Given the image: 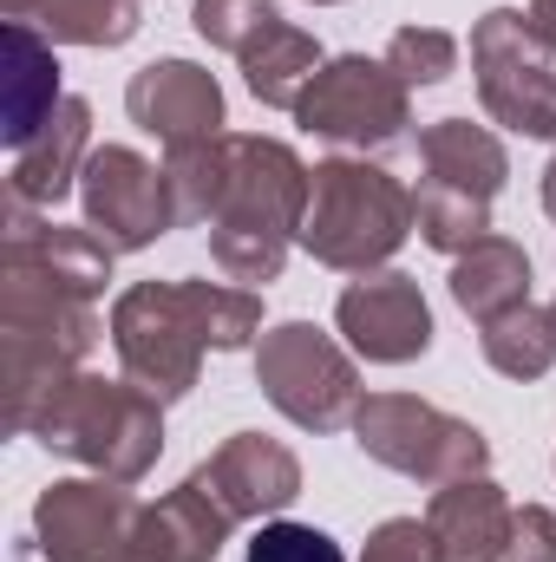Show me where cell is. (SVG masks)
<instances>
[{"label":"cell","mask_w":556,"mask_h":562,"mask_svg":"<svg viewBox=\"0 0 556 562\" xmlns=\"http://www.w3.org/2000/svg\"><path fill=\"white\" fill-rule=\"evenodd\" d=\"M99 314L86 294L59 288L26 262H0V367H7V431H33L53 393L92 360Z\"/></svg>","instance_id":"obj_1"},{"label":"cell","mask_w":556,"mask_h":562,"mask_svg":"<svg viewBox=\"0 0 556 562\" xmlns=\"http://www.w3.org/2000/svg\"><path fill=\"white\" fill-rule=\"evenodd\" d=\"M308 210V164L281 138L230 132V183L210 216V262L243 288H269L301 236Z\"/></svg>","instance_id":"obj_2"},{"label":"cell","mask_w":556,"mask_h":562,"mask_svg":"<svg viewBox=\"0 0 556 562\" xmlns=\"http://www.w3.org/2000/svg\"><path fill=\"white\" fill-rule=\"evenodd\" d=\"M413 190L367 164V157H327L308 170V210H301V249L321 269L341 276H374L380 262L400 256V243L413 236Z\"/></svg>","instance_id":"obj_3"},{"label":"cell","mask_w":556,"mask_h":562,"mask_svg":"<svg viewBox=\"0 0 556 562\" xmlns=\"http://www.w3.org/2000/svg\"><path fill=\"white\" fill-rule=\"evenodd\" d=\"M26 438H40L46 451L79 458L92 477H119L138 484L164 451V406L132 386V380H99V373H73L53 406L33 419Z\"/></svg>","instance_id":"obj_4"},{"label":"cell","mask_w":556,"mask_h":562,"mask_svg":"<svg viewBox=\"0 0 556 562\" xmlns=\"http://www.w3.org/2000/svg\"><path fill=\"white\" fill-rule=\"evenodd\" d=\"M354 445L374 464H387L413 484H432V491L458 484V477H478L491 464V438L478 425L452 419V413H438L432 400H413V393H367L354 406Z\"/></svg>","instance_id":"obj_5"},{"label":"cell","mask_w":556,"mask_h":562,"mask_svg":"<svg viewBox=\"0 0 556 562\" xmlns=\"http://www.w3.org/2000/svg\"><path fill=\"white\" fill-rule=\"evenodd\" d=\"M256 386H263V400L281 419L301 425V431H341V425H354V406H360L354 360L314 321L263 327V340H256Z\"/></svg>","instance_id":"obj_6"},{"label":"cell","mask_w":556,"mask_h":562,"mask_svg":"<svg viewBox=\"0 0 556 562\" xmlns=\"http://www.w3.org/2000/svg\"><path fill=\"white\" fill-rule=\"evenodd\" d=\"M112 347H119V367L125 380L144 386L157 406L184 400L203 373V321L190 307V288L184 281H138L119 294L112 307Z\"/></svg>","instance_id":"obj_7"},{"label":"cell","mask_w":556,"mask_h":562,"mask_svg":"<svg viewBox=\"0 0 556 562\" xmlns=\"http://www.w3.org/2000/svg\"><path fill=\"white\" fill-rule=\"evenodd\" d=\"M471 79L491 125L556 144V53L531 33L518 7H491L471 26Z\"/></svg>","instance_id":"obj_8"},{"label":"cell","mask_w":556,"mask_h":562,"mask_svg":"<svg viewBox=\"0 0 556 562\" xmlns=\"http://www.w3.org/2000/svg\"><path fill=\"white\" fill-rule=\"evenodd\" d=\"M294 125H301L308 138L341 144V150L367 157V150H380V144L407 138V125H413V92L393 79L387 59L341 53V59H327V66L314 72V86L301 92Z\"/></svg>","instance_id":"obj_9"},{"label":"cell","mask_w":556,"mask_h":562,"mask_svg":"<svg viewBox=\"0 0 556 562\" xmlns=\"http://www.w3.org/2000/svg\"><path fill=\"white\" fill-rule=\"evenodd\" d=\"M144 510L119 477H66L33 504V550L46 562H138Z\"/></svg>","instance_id":"obj_10"},{"label":"cell","mask_w":556,"mask_h":562,"mask_svg":"<svg viewBox=\"0 0 556 562\" xmlns=\"http://www.w3.org/2000/svg\"><path fill=\"white\" fill-rule=\"evenodd\" d=\"M79 203H86V229H99L119 256L151 249L157 236L177 229V203H170V177L138 157L132 144H99L79 170Z\"/></svg>","instance_id":"obj_11"},{"label":"cell","mask_w":556,"mask_h":562,"mask_svg":"<svg viewBox=\"0 0 556 562\" xmlns=\"http://www.w3.org/2000/svg\"><path fill=\"white\" fill-rule=\"evenodd\" d=\"M334 327L374 367H407L432 347V307H425L419 281L400 269H374V276L347 281L334 301Z\"/></svg>","instance_id":"obj_12"},{"label":"cell","mask_w":556,"mask_h":562,"mask_svg":"<svg viewBox=\"0 0 556 562\" xmlns=\"http://www.w3.org/2000/svg\"><path fill=\"white\" fill-rule=\"evenodd\" d=\"M125 112L164 150L223 138V86L197 59H151V66H138L132 86H125Z\"/></svg>","instance_id":"obj_13"},{"label":"cell","mask_w":556,"mask_h":562,"mask_svg":"<svg viewBox=\"0 0 556 562\" xmlns=\"http://www.w3.org/2000/svg\"><path fill=\"white\" fill-rule=\"evenodd\" d=\"M197 471H203V484L223 497V510L236 524H269L301 497V458L281 438H263V431L223 438Z\"/></svg>","instance_id":"obj_14"},{"label":"cell","mask_w":556,"mask_h":562,"mask_svg":"<svg viewBox=\"0 0 556 562\" xmlns=\"http://www.w3.org/2000/svg\"><path fill=\"white\" fill-rule=\"evenodd\" d=\"M86 157H92V105L66 92L59 112L46 119V132L7 157V196L20 210H53L66 190H79Z\"/></svg>","instance_id":"obj_15"},{"label":"cell","mask_w":556,"mask_h":562,"mask_svg":"<svg viewBox=\"0 0 556 562\" xmlns=\"http://www.w3.org/2000/svg\"><path fill=\"white\" fill-rule=\"evenodd\" d=\"M230 537H236V517H230L223 497L203 484V471H190L170 497H157V504L144 510L138 562H216Z\"/></svg>","instance_id":"obj_16"},{"label":"cell","mask_w":556,"mask_h":562,"mask_svg":"<svg viewBox=\"0 0 556 562\" xmlns=\"http://www.w3.org/2000/svg\"><path fill=\"white\" fill-rule=\"evenodd\" d=\"M112 243L99 236V229H66V223H40L33 210H7V256L0 262H26V269H40V276H53L59 288H73V294H99L105 281H112Z\"/></svg>","instance_id":"obj_17"},{"label":"cell","mask_w":556,"mask_h":562,"mask_svg":"<svg viewBox=\"0 0 556 562\" xmlns=\"http://www.w3.org/2000/svg\"><path fill=\"white\" fill-rule=\"evenodd\" d=\"M425 524H432L445 562H504L511 557V524H518V510H511V497L478 471V477L438 484Z\"/></svg>","instance_id":"obj_18"},{"label":"cell","mask_w":556,"mask_h":562,"mask_svg":"<svg viewBox=\"0 0 556 562\" xmlns=\"http://www.w3.org/2000/svg\"><path fill=\"white\" fill-rule=\"evenodd\" d=\"M59 59H53V40L26 20H7V99H0V119H7V157L26 150V144L46 132V119L59 112Z\"/></svg>","instance_id":"obj_19"},{"label":"cell","mask_w":556,"mask_h":562,"mask_svg":"<svg viewBox=\"0 0 556 562\" xmlns=\"http://www.w3.org/2000/svg\"><path fill=\"white\" fill-rule=\"evenodd\" d=\"M419 170L432 183H452V190L491 203L504 190V177H511V157H504L498 132H485L471 119H438V125L419 132Z\"/></svg>","instance_id":"obj_20"},{"label":"cell","mask_w":556,"mask_h":562,"mask_svg":"<svg viewBox=\"0 0 556 562\" xmlns=\"http://www.w3.org/2000/svg\"><path fill=\"white\" fill-rule=\"evenodd\" d=\"M452 301L485 327L511 307L531 301V256L511 243V236H485L471 243L465 256H452Z\"/></svg>","instance_id":"obj_21"},{"label":"cell","mask_w":556,"mask_h":562,"mask_svg":"<svg viewBox=\"0 0 556 562\" xmlns=\"http://www.w3.org/2000/svg\"><path fill=\"white\" fill-rule=\"evenodd\" d=\"M0 13L40 26L53 46H125L138 33V0H0Z\"/></svg>","instance_id":"obj_22"},{"label":"cell","mask_w":556,"mask_h":562,"mask_svg":"<svg viewBox=\"0 0 556 562\" xmlns=\"http://www.w3.org/2000/svg\"><path fill=\"white\" fill-rule=\"evenodd\" d=\"M236 59H243L249 92H256L263 105H276V112H294L301 92L314 86V72L327 66L321 46H314V33H301V26H288V20H276V26H269L249 53H236Z\"/></svg>","instance_id":"obj_23"},{"label":"cell","mask_w":556,"mask_h":562,"mask_svg":"<svg viewBox=\"0 0 556 562\" xmlns=\"http://www.w3.org/2000/svg\"><path fill=\"white\" fill-rule=\"evenodd\" d=\"M485 360L504 373V380H544L556 367V307H537V301H524V307H511V314H498V321H485Z\"/></svg>","instance_id":"obj_24"},{"label":"cell","mask_w":556,"mask_h":562,"mask_svg":"<svg viewBox=\"0 0 556 562\" xmlns=\"http://www.w3.org/2000/svg\"><path fill=\"white\" fill-rule=\"evenodd\" d=\"M164 177H170V203H177V229H197L216 216L223 183H230V132L210 144H184L164 150Z\"/></svg>","instance_id":"obj_25"},{"label":"cell","mask_w":556,"mask_h":562,"mask_svg":"<svg viewBox=\"0 0 556 562\" xmlns=\"http://www.w3.org/2000/svg\"><path fill=\"white\" fill-rule=\"evenodd\" d=\"M413 223H419V236H425L438 256H465L471 243L491 236V203H485V196H465V190H452V183L419 177Z\"/></svg>","instance_id":"obj_26"},{"label":"cell","mask_w":556,"mask_h":562,"mask_svg":"<svg viewBox=\"0 0 556 562\" xmlns=\"http://www.w3.org/2000/svg\"><path fill=\"white\" fill-rule=\"evenodd\" d=\"M190 288V307L203 321V340L216 353H243L263 340V301L256 288H223V281H184Z\"/></svg>","instance_id":"obj_27"},{"label":"cell","mask_w":556,"mask_h":562,"mask_svg":"<svg viewBox=\"0 0 556 562\" xmlns=\"http://www.w3.org/2000/svg\"><path fill=\"white\" fill-rule=\"evenodd\" d=\"M387 66H393V79L413 92V86H445L452 72H458V40L452 33H438V26H400L393 40H387Z\"/></svg>","instance_id":"obj_28"},{"label":"cell","mask_w":556,"mask_h":562,"mask_svg":"<svg viewBox=\"0 0 556 562\" xmlns=\"http://www.w3.org/2000/svg\"><path fill=\"white\" fill-rule=\"evenodd\" d=\"M197 33L210 40V46H223V53H249L269 26H276V0H197Z\"/></svg>","instance_id":"obj_29"},{"label":"cell","mask_w":556,"mask_h":562,"mask_svg":"<svg viewBox=\"0 0 556 562\" xmlns=\"http://www.w3.org/2000/svg\"><path fill=\"white\" fill-rule=\"evenodd\" d=\"M243 562H347V550H341L327 530H314V524H288V517H269V524L249 537Z\"/></svg>","instance_id":"obj_30"},{"label":"cell","mask_w":556,"mask_h":562,"mask_svg":"<svg viewBox=\"0 0 556 562\" xmlns=\"http://www.w3.org/2000/svg\"><path fill=\"white\" fill-rule=\"evenodd\" d=\"M360 562H445V550H438L432 524H419V517H387V524L367 537Z\"/></svg>","instance_id":"obj_31"},{"label":"cell","mask_w":556,"mask_h":562,"mask_svg":"<svg viewBox=\"0 0 556 562\" xmlns=\"http://www.w3.org/2000/svg\"><path fill=\"white\" fill-rule=\"evenodd\" d=\"M504 562H556V510L524 504L518 524H511V557Z\"/></svg>","instance_id":"obj_32"},{"label":"cell","mask_w":556,"mask_h":562,"mask_svg":"<svg viewBox=\"0 0 556 562\" xmlns=\"http://www.w3.org/2000/svg\"><path fill=\"white\" fill-rule=\"evenodd\" d=\"M524 20H531V33L556 53V0H531V7H524Z\"/></svg>","instance_id":"obj_33"},{"label":"cell","mask_w":556,"mask_h":562,"mask_svg":"<svg viewBox=\"0 0 556 562\" xmlns=\"http://www.w3.org/2000/svg\"><path fill=\"white\" fill-rule=\"evenodd\" d=\"M544 210L556 216V157H551V170H544Z\"/></svg>","instance_id":"obj_34"},{"label":"cell","mask_w":556,"mask_h":562,"mask_svg":"<svg viewBox=\"0 0 556 562\" xmlns=\"http://www.w3.org/2000/svg\"><path fill=\"white\" fill-rule=\"evenodd\" d=\"M314 7H341V0H314Z\"/></svg>","instance_id":"obj_35"},{"label":"cell","mask_w":556,"mask_h":562,"mask_svg":"<svg viewBox=\"0 0 556 562\" xmlns=\"http://www.w3.org/2000/svg\"><path fill=\"white\" fill-rule=\"evenodd\" d=\"M551 307H556V301H551Z\"/></svg>","instance_id":"obj_36"}]
</instances>
